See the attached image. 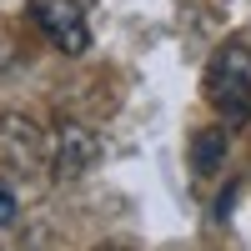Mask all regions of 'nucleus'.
Masks as SVG:
<instances>
[{
    "mask_svg": "<svg viewBox=\"0 0 251 251\" xmlns=\"http://www.w3.org/2000/svg\"><path fill=\"white\" fill-rule=\"evenodd\" d=\"M100 156V141L91 126H80V121H60L55 126V136H50V176L55 181H75L80 171H91Z\"/></svg>",
    "mask_w": 251,
    "mask_h": 251,
    "instance_id": "obj_4",
    "label": "nucleus"
},
{
    "mask_svg": "<svg viewBox=\"0 0 251 251\" xmlns=\"http://www.w3.org/2000/svg\"><path fill=\"white\" fill-rule=\"evenodd\" d=\"M206 100L216 106L226 126H241L251 116V50L241 40H226L206 66Z\"/></svg>",
    "mask_w": 251,
    "mask_h": 251,
    "instance_id": "obj_1",
    "label": "nucleus"
},
{
    "mask_svg": "<svg viewBox=\"0 0 251 251\" xmlns=\"http://www.w3.org/2000/svg\"><path fill=\"white\" fill-rule=\"evenodd\" d=\"M30 20L40 25V35H46L60 55H86L91 50V25H86V10H80L75 0H35Z\"/></svg>",
    "mask_w": 251,
    "mask_h": 251,
    "instance_id": "obj_2",
    "label": "nucleus"
},
{
    "mask_svg": "<svg viewBox=\"0 0 251 251\" xmlns=\"http://www.w3.org/2000/svg\"><path fill=\"white\" fill-rule=\"evenodd\" d=\"M221 161H226V131H221V126H211V131L196 136V146H191V166H196V176H211Z\"/></svg>",
    "mask_w": 251,
    "mask_h": 251,
    "instance_id": "obj_5",
    "label": "nucleus"
},
{
    "mask_svg": "<svg viewBox=\"0 0 251 251\" xmlns=\"http://www.w3.org/2000/svg\"><path fill=\"white\" fill-rule=\"evenodd\" d=\"M15 211H20V201H15V191H10V181H0V226H10Z\"/></svg>",
    "mask_w": 251,
    "mask_h": 251,
    "instance_id": "obj_6",
    "label": "nucleus"
},
{
    "mask_svg": "<svg viewBox=\"0 0 251 251\" xmlns=\"http://www.w3.org/2000/svg\"><path fill=\"white\" fill-rule=\"evenodd\" d=\"M216 5H226V0H216Z\"/></svg>",
    "mask_w": 251,
    "mask_h": 251,
    "instance_id": "obj_7",
    "label": "nucleus"
},
{
    "mask_svg": "<svg viewBox=\"0 0 251 251\" xmlns=\"http://www.w3.org/2000/svg\"><path fill=\"white\" fill-rule=\"evenodd\" d=\"M0 156H5V166L35 176L50 166V136L25 116H0Z\"/></svg>",
    "mask_w": 251,
    "mask_h": 251,
    "instance_id": "obj_3",
    "label": "nucleus"
}]
</instances>
